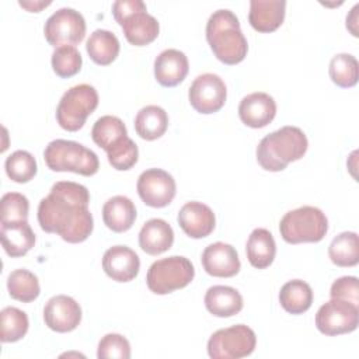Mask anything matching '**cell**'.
<instances>
[{"label":"cell","instance_id":"obj_1","mask_svg":"<svg viewBox=\"0 0 359 359\" xmlns=\"http://www.w3.org/2000/svg\"><path fill=\"white\" fill-rule=\"evenodd\" d=\"M88 189L73 181H59L38 205V223L46 233H56L67 243L87 240L94 227L88 210Z\"/></svg>","mask_w":359,"mask_h":359},{"label":"cell","instance_id":"obj_2","mask_svg":"<svg viewBox=\"0 0 359 359\" xmlns=\"http://www.w3.org/2000/svg\"><path fill=\"white\" fill-rule=\"evenodd\" d=\"M206 39L215 56L226 65H237L247 56L248 43L238 17L227 8L216 10L206 22Z\"/></svg>","mask_w":359,"mask_h":359},{"label":"cell","instance_id":"obj_3","mask_svg":"<svg viewBox=\"0 0 359 359\" xmlns=\"http://www.w3.org/2000/svg\"><path fill=\"white\" fill-rule=\"evenodd\" d=\"M309 142L297 126H282L264 136L257 146V161L266 171H282L307 151Z\"/></svg>","mask_w":359,"mask_h":359},{"label":"cell","instance_id":"obj_4","mask_svg":"<svg viewBox=\"0 0 359 359\" xmlns=\"http://www.w3.org/2000/svg\"><path fill=\"white\" fill-rule=\"evenodd\" d=\"M43 158L52 171H72L90 177L100 168L98 156L74 140L55 139L49 142L45 147Z\"/></svg>","mask_w":359,"mask_h":359},{"label":"cell","instance_id":"obj_5","mask_svg":"<svg viewBox=\"0 0 359 359\" xmlns=\"http://www.w3.org/2000/svg\"><path fill=\"white\" fill-rule=\"evenodd\" d=\"M282 238L289 244L318 243L328 231V220L316 206H300L289 210L279 222Z\"/></svg>","mask_w":359,"mask_h":359},{"label":"cell","instance_id":"obj_6","mask_svg":"<svg viewBox=\"0 0 359 359\" xmlns=\"http://www.w3.org/2000/svg\"><path fill=\"white\" fill-rule=\"evenodd\" d=\"M98 107V93L90 84L70 87L60 98L56 108V119L60 128L69 132L81 129L88 115Z\"/></svg>","mask_w":359,"mask_h":359},{"label":"cell","instance_id":"obj_7","mask_svg":"<svg viewBox=\"0 0 359 359\" xmlns=\"http://www.w3.org/2000/svg\"><path fill=\"white\" fill-rule=\"evenodd\" d=\"M195 268L192 262L181 255H171L154 261L146 275L147 287L156 294H167L182 289L192 282Z\"/></svg>","mask_w":359,"mask_h":359},{"label":"cell","instance_id":"obj_8","mask_svg":"<svg viewBox=\"0 0 359 359\" xmlns=\"http://www.w3.org/2000/svg\"><path fill=\"white\" fill-rule=\"evenodd\" d=\"M257 345L255 332L245 324L217 330L208 341L212 359H240L251 355Z\"/></svg>","mask_w":359,"mask_h":359},{"label":"cell","instance_id":"obj_9","mask_svg":"<svg viewBox=\"0 0 359 359\" xmlns=\"http://www.w3.org/2000/svg\"><path fill=\"white\" fill-rule=\"evenodd\" d=\"M43 34L46 41L57 46H74L84 39L86 20L81 13L70 7L56 10L45 22Z\"/></svg>","mask_w":359,"mask_h":359},{"label":"cell","instance_id":"obj_10","mask_svg":"<svg viewBox=\"0 0 359 359\" xmlns=\"http://www.w3.org/2000/svg\"><path fill=\"white\" fill-rule=\"evenodd\" d=\"M359 324V309L358 306L339 300L331 299L325 302L316 314L317 330L328 337L352 332Z\"/></svg>","mask_w":359,"mask_h":359},{"label":"cell","instance_id":"obj_11","mask_svg":"<svg viewBox=\"0 0 359 359\" xmlns=\"http://www.w3.org/2000/svg\"><path fill=\"white\" fill-rule=\"evenodd\" d=\"M227 88L220 76L215 73L199 74L191 84L188 98L192 108L201 114L217 112L226 102Z\"/></svg>","mask_w":359,"mask_h":359},{"label":"cell","instance_id":"obj_12","mask_svg":"<svg viewBox=\"0 0 359 359\" xmlns=\"http://www.w3.org/2000/svg\"><path fill=\"white\" fill-rule=\"evenodd\" d=\"M140 199L151 208H164L175 196L177 185L171 174L161 168H149L143 171L136 184Z\"/></svg>","mask_w":359,"mask_h":359},{"label":"cell","instance_id":"obj_13","mask_svg":"<svg viewBox=\"0 0 359 359\" xmlns=\"http://www.w3.org/2000/svg\"><path fill=\"white\" fill-rule=\"evenodd\" d=\"M43 321L52 331L70 332L81 321V307L73 297L56 294L43 307Z\"/></svg>","mask_w":359,"mask_h":359},{"label":"cell","instance_id":"obj_14","mask_svg":"<svg viewBox=\"0 0 359 359\" xmlns=\"http://www.w3.org/2000/svg\"><path fill=\"white\" fill-rule=\"evenodd\" d=\"M202 265L206 273L216 278H231L240 271V258L236 248L227 243H212L202 252Z\"/></svg>","mask_w":359,"mask_h":359},{"label":"cell","instance_id":"obj_15","mask_svg":"<svg viewBox=\"0 0 359 359\" xmlns=\"http://www.w3.org/2000/svg\"><path fill=\"white\" fill-rule=\"evenodd\" d=\"M102 269L116 282L135 279L140 269L139 255L126 245H114L102 255Z\"/></svg>","mask_w":359,"mask_h":359},{"label":"cell","instance_id":"obj_16","mask_svg":"<svg viewBox=\"0 0 359 359\" xmlns=\"http://www.w3.org/2000/svg\"><path fill=\"white\" fill-rule=\"evenodd\" d=\"M178 224L184 233L192 238L208 237L216 224L213 210L198 201L187 202L178 212Z\"/></svg>","mask_w":359,"mask_h":359},{"label":"cell","instance_id":"obj_17","mask_svg":"<svg viewBox=\"0 0 359 359\" xmlns=\"http://www.w3.org/2000/svg\"><path fill=\"white\" fill-rule=\"evenodd\" d=\"M238 115L243 123H245L247 126L264 128L275 118L276 102L266 93H251L240 101Z\"/></svg>","mask_w":359,"mask_h":359},{"label":"cell","instance_id":"obj_18","mask_svg":"<svg viewBox=\"0 0 359 359\" xmlns=\"http://www.w3.org/2000/svg\"><path fill=\"white\" fill-rule=\"evenodd\" d=\"M188 70V57L178 49H165L154 60V77L164 87L180 84L187 77Z\"/></svg>","mask_w":359,"mask_h":359},{"label":"cell","instance_id":"obj_19","mask_svg":"<svg viewBox=\"0 0 359 359\" xmlns=\"http://www.w3.org/2000/svg\"><path fill=\"white\" fill-rule=\"evenodd\" d=\"M285 0H251L248 21L258 32H272L285 20Z\"/></svg>","mask_w":359,"mask_h":359},{"label":"cell","instance_id":"obj_20","mask_svg":"<svg viewBox=\"0 0 359 359\" xmlns=\"http://www.w3.org/2000/svg\"><path fill=\"white\" fill-rule=\"evenodd\" d=\"M125 38L135 46H144L153 42L160 31L158 21L156 17L147 13V10L136 11L128 15L121 22Z\"/></svg>","mask_w":359,"mask_h":359},{"label":"cell","instance_id":"obj_21","mask_svg":"<svg viewBox=\"0 0 359 359\" xmlns=\"http://www.w3.org/2000/svg\"><path fill=\"white\" fill-rule=\"evenodd\" d=\"M174 243L172 227L163 219L147 220L139 231V245L149 255H158L171 248Z\"/></svg>","mask_w":359,"mask_h":359},{"label":"cell","instance_id":"obj_22","mask_svg":"<svg viewBox=\"0 0 359 359\" xmlns=\"http://www.w3.org/2000/svg\"><path fill=\"white\" fill-rule=\"evenodd\" d=\"M0 237L3 248L10 257H22L35 244V234L27 220L1 223Z\"/></svg>","mask_w":359,"mask_h":359},{"label":"cell","instance_id":"obj_23","mask_svg":"<svg viewBox=\"0 0 359 359\" xmlns=\"http://www.w3.org/2000/svg\"><path fill=\"white\" fill-rule=\"evenodd\" d=\"M205 306L216 317H231L241 311L243 296L231 286L215 285L206 290Z\"/></svg>","mask_w":359,"mask_h":359},{"label":"cell","instance_id":"obj_24","mask_svg":"<svg viewBox=\"0 0 359 359\" xmlns=\"http://www.w3.org/2000/svg\"><path fill=\"white\" fill-rule=\"evenodd\" d=\"M102 220L105 226L115 233L129 230L136 220L135 203L123 195L109 198L102 206Z\"/></svg>","mask_w":359,"mask_h":359},{"label":"cell","instance_id":"obj_25","mask_svg":"<svg viewBox=\"0 0 359 359\" xmlns=\"http://www.w3.org/2000/svg\"><path fill=\"white\" fill-rule=\"evenodd\" d=\"M245 252L250 264L254 268L264 269L269 266L276 254V244L272 233L262 227L254 229L248 236Z\"/></svg>","mask_w":359,"mask_h":359},{"label":"cell","instance_id":"obj_26","mask_svg":"<svg viewBox=\"0 0 359 359\" xmlns=\"http://www.w3.org/2000/svg\"><path fill=\"white\" fill-rule=\"evenodd\" d=\"M168 128V115L158 105H146L135 116L136 133L144 140L161 137Z\"/></svg>","mask_w":359,"mask_h":359},{"label":"cell","instance_id":"obj_27","mask_svg":"<svg viewBox=\"0 0 359 359\" xmlns=\"http://www.w3.org/2000/svg\"><path fill=\"white\" fill-rule=\"evenodd\" d=\"M279 303L290 314H303L311 307L313 290L307 282L292 279L280 287Z\"/></svg>","mask_w":359,"mask_h":359},{"label":"cell","instance_id":"obj_28","mask_svg":"<svg viewBox=\"0 0 359 359\" xmlns=\"http://www.w3.org/2000/svg\"><path fill=\"white\" fill-rule=\"evenodd\" d=\"M119 41L108 29H95L86 42V50L93 62L101 66L112 63L119 53Z\"/></svg>","mask_w":359,"mask_h":359},{"label":"cell","instance_id":"obj_29","mask_svg":"<svg viewBox=\"0 0 359 359\" xmlns=\"http://www.w3.org/2000/svg\"><path fill=\"white\" fill-rule=\"evenodd\" d=\"M128 136V130L121 118L114 115H104L95 121L91 129V137L94 143L105 151L116 146L122 139Z\"/></svg>","mask_w":359,"mask_h":359},{"label":"cell","instance_id":"obj_30","mask_svg":"<svg viewBox=\"0 0 359 359\" xmlns=\"http://www.w3.org/2000/svg\"><path fill=\"white\" fill-rule=\"evenodd\" d=\"M328 257L337 266H355L359 262V238L355 231H342L328 247Z\"/></svg>","mask_w":359,"mask_h":359},{"label":"cell","instance_id":"obj_31","mask_svg":"<svg viewBox=\"0 0 359 359\" xmlns=\"http://www.w3.org/2000/svg\"><path fill=\"white\" fill-rule=\"evenodd\" d=\"M7 289L13 299L29 303L34 302L39 293V280L35 273L28 269H15L7 276Z\"/></svg>","mask_w":359,"mask_h":359},{"label":"cell","instance_id":"obj_32","mask_svg":"<svg viewBox=\"0 0 359 359\" xmlns=\"http://www.w3.org/2000/svg\"><path fill=\"white\" fill-rule=\"evenodd\" d=\"M28 316L13 306L4 307L0 313V339L1 342H17L25 337L28 331Z\"/></svg>","mask_w":359,"mask_h":359},{"label":"cell","instance_id":"obj_33","mask_svg":"<svg viewBox=\"0 0 359 359\" xmlns=\"http://www.w3.org/2000/svg\"><path fill=\"white\" fill-rule=\"evenodd\" d=\"M4 168L8 178L20 184L31 181L38 171L35 157L27 150H15L14 153H11L6 158Z\"/></svg>","mask_w":359,"mask_h":359},{"label":"cell","instance_id":"obj_34","mask_svg":"<svg viewBox=\"0 0 359 359\" xmlns=\"http://www.w3.org/2000/svg\"><path fill=\"white\" fill-rule=\"evenodd\" d=\"M358 60L351 53H337L332 56L328 67L331 80L344 88L353 87L358 83Z\"/></svg>","mask_w":359,"mask_h":359},{"label":"cell","instance_id":"obj_35","mask_svg":"<svg viewBox=\"0 0 359 359\" xmlns=\"http://www.w3.org/2000/svg\"><path fill=\"white\" fill-rule=\"evenodd\" d=\"M52 69L53 72L62 77L69 79L77 74L81 69L83 59L76 46H57L52 53Z\"/></svg>","mask_w":359,"mask_h":359},{"label":"cell","instance_id":"obj_36","mask_svg":"<svg viewBox=\"0 0 359 359\" xmlns=\"http://www.w3.org/2000/svg\"><path fill=\"white\" fill-rule=\"evenodd\" d=\"M28 210L29 202L25 195L18 192H7L0 201V223L27 220Z\"/></svg>","mask_w":359,"mask_h":359},{"label":"cell","instance_id":"obj_37","mask_svg":"<svg viewBox=\"0 0 359 359\" xmlns=\"http://www.w3.org/2000/svg\"><path fill=\"white\" fill-rule=\"evenodd\" d=\"M107 157L109 164L115 170L126 171L137 163L139 150L136 143L129 136H126L116 146H114L111 150L107 151Z\"/></svg>","mask_w":359,"mask_h":359},{"label":"cell","instance_id":"obj_38","mask_svg":"<svg viewBox=\"0 0 359 359\" xmlns=\"http://www.w3.org/2000/svg\"><path fill=\"white\" fill-rule=\"evenodd\" d=\"M97 356L100 359H129L130 344L121 334H107L98 342Z\"/></svg>","mask_w":359,"mask_h":359},{"label":"cell","instance_id":"obj_39","mask_svg":"<svg viewBox=\"0 0 359 359\" xmlns=\"http://www.w3.org/2000/svg\"><path fill=\"white\" fill-rule=\"evenodd\" d=\"M331 299H339L349 302L355 306L359 303V287L356 276H341L331 285Z\"/></svg>","mask_w":359,"mask_h":359},{"label":"cell","instance_id":"obj_40","mask_svg":"<svg viewBox=\"0 0 359 359\" xmlns=\"http://www.w3.org/2000/svg\"><path fill=\"white\" fill-rule=\"evenodd\" d=\"M140 10H146V4L142 0H116L112 4V14L119 25L128 15Z\"/></svg>","mask_w":359,"mask_h":359},{"label":"cell","instance_id":"obj_41","mask_svg":"<svg viewBox=\"0 0 359 359\" xmlns=\"http://www.w3.org/2000/svg\"><path fill=\"white\" fill-rule=\"evenodd\" d=\"M18 4H20L21 7L27 8L28 11L38 13V11H41L43 7H48V6L50 4V0H48V1H43V0H35V1H32V0H20Z\"/></svg>","mask_w":359,"mask_h":359}]
</instances>
